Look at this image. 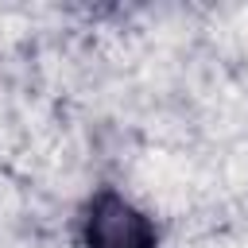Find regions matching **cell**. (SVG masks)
I'll list each match as a JSON object with an SVG mask.
<instances>
[{
    "instance_id": "1",
    "label": "cell",
    "mask_w": 248,
    "mask_h": 248,
    "mask_svg": "<svg viewBox=\"0 0 248 248\" xmlns=\"http://www.w3.org/2000/svg\"><path fill=\"white\" fill-rule=\"evenodd\" d=\"M81 248H159V225L132 198L101 186L81 209Z\"/></svg>"
}]
</instances>
